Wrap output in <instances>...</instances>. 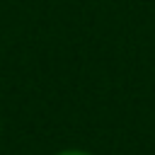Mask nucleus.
<instances>
[{"mask_svg":"<svg viewBox=\"0 0 155 155\" xmlns=\"http://www.w3.org/2000/svg\"><path fill=\"white\" fill-rule=\"evenodd\" d=\"M58 155H90V153H82V150H63Z\"/></svg>","mask_w":155,"mask_h":155,"instance_id":"f257e3e1","label":"nucleus"}]
</instances>
